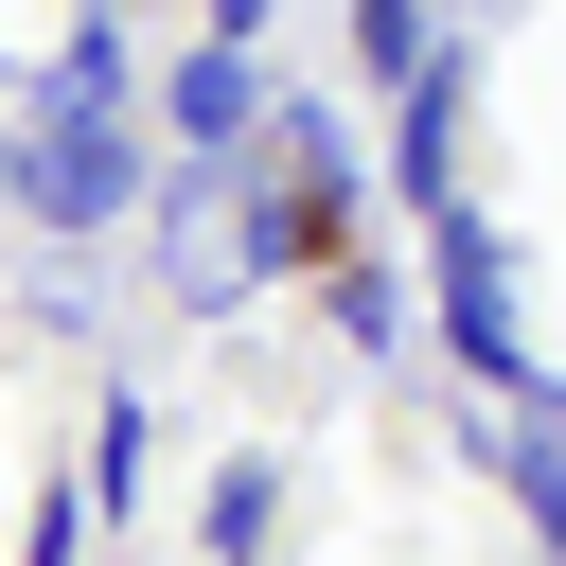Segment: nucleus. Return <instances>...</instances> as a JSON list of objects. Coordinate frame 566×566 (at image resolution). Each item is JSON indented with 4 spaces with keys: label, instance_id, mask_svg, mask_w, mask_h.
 <instances>
[{
    "label": "nucleus",
    "instance_id": "obj_4",
    "mask_svg": "<svg viewBox=\"0 0 566 566\" xmlns=\"http://www.w3.org/2000/svg\"><path fill=\"white\" fill-rule=\"evenodd\" d=\"M159 124H177V142H195V159H230V142H248V124H265V88H248V53H230V35H212V53H195V71H177V88H159Z\"/></svg>",
    "mask_w": 566,
    "mask_h": 566
},
{
    "label": "nucleus",
    "instance_id": "obj_6",
    "mask_svg": "<svg viewBox=\"0 0 566 566\" xmlns=\"http://www.w3.org/2000/svg\"><path fill=\"white\" fill-rule=\"evenodd\" d=\"M513 495H531V531H548V566H566V442H548V424H513Z\"/></svg>",
    "mask_w": 566,
    "mask_h": 566
},
{
    "label": "nucleus",
    "instance_id": "obj_9",
    "mask_svg": "<svg viewBox=\"0 0 566 566\" xmlns=\"http://www.w3.org/2000/svg\"><path fill=\"white\" fill-rule=\"evenodd\" d=\"M265 18H283V0H212V35H230V53H248V35H265Z\"/></svg>",
    "mask_w": 566,
    "mask_h": 566
},
{
    "label": "nucleus",
    "instance_id": "obj_1",
    "mask_svg": "<svg viewBox=\"0 0 566 566\" xmlns=\"http://www.w3.org/2000/svg\"><path fill=\"white\" fill-rule=\"evenodd\" d=\"M0 177H18V212H53V230H106V212L142 195V142L106 124V88H53V106H35V142H18Z\"/></svg>",
    "mask_w": 566,
    "mask_h": 566
},
{
    "label": "nucleus",
    "instance_id": "obj_5",
    "mask_svg": "<svg viewBox=\"0 0 566 566\" xmlns=\"http://www.w3.org/2000/svg\"><path fill=\"white\" fill-rule=\"evenodd\" d=\"M442 142H460V71L424 53V71H407V142H389V177H407L424 212H442Z\"/></svg>",
    "mask_w": 566,
    "mask_h": 566
},
{
    "label": "nucleus",
    "instance_id": "obj_10",
    "mask_svg": "<svg viewBox=\"0 0 566 566\" xmlns=\"http://www.w3.org/2000/svg\"><path fill=\"white\" fill-rule=\"evenodd\" d=\"M531 424H548V442H566V389H548V407H531Z\"/></svg>",
    "mask_w": 566,
    "mask_h": 566
},
{
    "label": "nucleus",
    "instance_id": "obj_3",
    "mask_svg": "<svg viewBox=\"0 0 566 566\" xmlns=\"http://www.w3.org/2000/svg\"><path fill=\"white\" fill-rule=\"evenodd\" d=\"M442 336H460L478 371H513V354H531V336H513V248H495V230H460V212H442Z\"/></svg>",
    "mask_w": 566,
    "mask_h": 566
},
{
    "label": "nucleus",
    "instance_id": "obj_2",
    "mask_svg": "<svg viewBox=\"0 0 566 566\" xmlns=\"http://www.w3.org/2000/svg\"><path fill=\"white\" fill-rule=\"evenodd\" d=\"M265 248H283V212H248L230 159H177V195H159V283H177V301H248Z\"/></svg>",
    "mask_w": 566,
    "mask_h": 566
},
{
    "label": "nucleus",
    "instance_id": "obj_8",
    "mask_svg": "<svg viewBox=\"0 0 566 566\" xmlns=\"http://www.w3.org/2000/svg\"><path fill=\"white\" fill-rule=\"evenodd\" d=\"M371 18V71H424V0H354Z\"/></svg>",
    "mask_w": 566,
    "mask_h": 566
},
{
    "label": "nucleus",
    "instance_id": "obj_7",
    "mask_svg": "<svg viewBox=\"0 0 566 566\" xmlns=\"http://www.w3.org/2000/svg\"><path fill=\"white\" fill-rule=\"evenodd\" d=\"M265 495H283L265 460H248V478H212V566H248V548H265Z\"/></svg>",
    "mask_w": 566,
    "mask_h": 566
}]
</instances>
